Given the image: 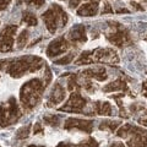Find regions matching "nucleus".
I'll use <instances>...</instances> for the list:
<instances>
[{
	"instance_id": "19",
	"label": "nucleus",
	"mask_w": 147,
	"mask_h": 147,
	"mask_svg": "<svg viewBox=\"0 0 147 147\" xmlns=\"http://www.w3.org/2000/svg\"><path fill=\"white\" fill-rule=\"evenodd\" d=\"M28 31L25 30V31H22L20 34H18L17 37V48L18 49H22L26 45L27 43V40H28Z\"/></svg>"
},
{
	"instance_id": "12",
	"label": "nucleus",
	"mask_w": 147,
	"mask_h": 147,
	"mask_svg": "<svg viewBox=\"0 0 147 147\" xmlns=\"http://www.w3.org/2000/svg\"><path fill=\"white\" fill-rule=\"evenodd\" d=\"M69 38L74 43H85L87 40L86 28L84 25H76L69 31Z\"/></svg>"
},
{
	"instance_id": "5",
	"label": "nucleus",
	"mask_w": 147,
	"mask_h": 147,
	"mask_svg": "<svg viewBox=\"0 0 147 147\" xmlns=\"http://www.w3.org/2000/svg\"><path fill=\"white\" fill-rule=\"evenodd\" d=\"M109 24H110L109 26L112 28V31L108 32L105 34V37H107V39L110 43L115 44L117 47L123 48L125 44L131 42L130 34H129V32L123 26H120L118 22H109Z\"/></svg>"
},
{
	"instance_id": "24",
	"label": "nucleus",
	"mask_w": 147,
	"mask_h": 147,
	"mask_svg": "<svg viewBox=\"0 0 147 147\" xmlns=\"http://www.w3.org/2000/svg\"><path fill=\"white\" fill-rule=\"evenodd\" d=\"M79 87H80V85H79V82H77V76L71 75L67 81V88L70 91H74L75 88H79Z\"/></svg>"
},
{
	"instance_id": "34",
	"label": "nucleus",
	"mask_w": 147,
	"mask_h": 147,
	"mask_svg": "<svg viewBox=\"0 0 147 147\" xmlns=\"http://www.w3.org/2000/svg\"><path fill=\"white\" fill-rule=\"evenodd\" d=\"M112 147H124V145L120 144V142H117V144H113Z\"/></svg>"
},
{
	"instance_id": "33",
	"label": "nucleus",
	"mask_w": 147,
	"mask_h": 147,
	"mask_svg": "<svg viewBox=\"0 0 147 147\" xmlns=\"http://www.w3.org/2000/svg\"><path fill=\"white\" fill-rule=\"evenodd\" d=\"M144 92H145V96H146V97H147V81L145 82V84H144Z\"/></svg>"
},
{
	"instance_id": "30",
	"label": "nucleus",
	"mask_w": 147,
	"mask_h": 147,
	"mask_svg": "<svg viewBox=\"0 0 147 147\" xmlns=\"http://www.w3.org/2000/svg\"><path fill=\"white\" fill-rule=\"evenodd\" d=\"M102 13H103V15H104V13H113V9L110 7V5H109L108 3H105V5H104V9H103Z\"/></svg>"
},
{
	"instance_id": "22",
	"label": "nucleus",
	"mask_w": 147,
	"mask_h": 147,
	"mask_svg": "<svg viewBox=\"0 0 147 147\" xmlns=\"http://www.w3.org/2000/svg\"><path fill=\"white\" fill-rule=\"evenodd\" d=\"M44 121L48 124V125L52 126H58L60 124V118L58 115H45L44 117Z\"/></svg>"
},
{
	"instance_id": "29",
	"label": "nucleus",
	"mask_w": 147,
	"mask_h": 147,
	"mask_svg": "<svg viewBox=\"0 0 147 147\" xmlns=\"http://www.w3.org/2000/svg\"><path fill=\"white\" fill-rule=\"evenodd\" d=\"M81 1L82 0H70V1H69V6H70L71 9H75V7L79 6V4Z\"/></svg>"
},
{
	"instance_id": "1",
	"label": "nucleus",
	"mask_w": 147,
	"mask_h": 147,
	"mask_svg": "<svg viewBox=\"0 0 147 147\" xmlns=\"http://www.w3.org/2000/svg\"><path fill=\"white\" fill-rule=\"evenodd\" d=\"M45 88V85L39 79H33L21 87L20 90V99L22 103V107L26 112H30L42 99L43 91Z\"/></svg>"
},
{
	"instance_id": "18",
	"label": "nucleus",
	"mask_w": 147,
	"mask_h": 147,
	"mask_svg": "<svg viewBox=\"0 0 147 147\" xmlns=\"http://www.w3.org/2000/svg\"><path fill=\"white\" fill-rule=\"evenodd\" d=\"M22 22H25L28 26H37V24H38L36 15L32 13L31 11H24V13H22Z\"/></svg>"
},
{
	"instance_id": "15",
	"label": "nucleus",
	"mask_w": 147,
	"mask_h": 147,
	"mask_svg": "<svg viewBox=\"0 0 147 147\" xmlns=\"http://www.w3.org/2000/svg\"><path fill=\"white\" fill-rule=\"evenodd\" d=\"M104 92H114V91H127V86L123 79H117L115 81L110 82L103 87Z\"/></svg>"
},
{
	"instance_id": "26",
	"label": "nucleus",
	"mask_w": 147,
	"mask_h": 147,
	"mask_svg": "<svg viewBox=\"0 0 147 147\" xmlns=\"http://www.w3.org/2000/svg\"><path fill=\"white\" fill-rule=\"evenodd\" d=\"M25 1L28 4V5H31V6H34V7H37V9H39L40 6H43L44 5V0H25Z\"/></svg>"
},
{
	"instance_id": "7",
	"label": "nucleus",
	"mask_w": 147,
	"mask_h": 147,
	"mask_svg": "<svg viewBox=\"0 0 147 147\" xmlns=\"http://www.w3.org/2000/svg\"><path fill=\"white\" fill-rule=\"evenodd\" d=\"M17 26L9 25L0 32V52L6 53L12 50L13 47V36L16 33Z\"/></svg>"
},
{
	"instance_id": "37",
	"label": "nucleus",
	"mask_w": 147,
	"mask_h": 147,
	"mask_svg": "<svg viewBox=\"0 0 147 147\" xmlns=\"http://www.w3.org/2000/svg\"><path fill=\"white\" fill-rule=\"evenodd\" d=\"M145 1H147V0H145Z\"/></svg>"
},
{
	"instance_id": "2",
	"label": "nucleus",
	"mask_w": 147,
	"mask_h": 147,
	"mask_svg": "<svg viewBox=\"0 0 147 147\" xmlns=\"http://www.w3.org/2000/svg\"><path fill=\"white\" fill-rule=\"evenodd\" d=\"M42 66L43 60L39 57H21L9 64L6 71L10 74V76L18 79L26 75L27 72H34L39 70Z\"/></svg>"
},
{
	"instance_id": "28",
	"label": "nucleus",
	"mask_w": 147,
	"mask_h": 147,
	"mask_svg": "<svg viewBox=\"0 0 147 147\" xmlns=\"http://www.w3.org/2000/svg\"><path fill=\"white\" fill-rule=\"evenodd\" d=\"M10 3H11V0H0V11L5 10Z\"/></svg>"
},
{
	"instance_id": "32",
	"label": "nucleus",
	"mask_w": 147,
	"mask_h": 147,
	"mask_svg": "<svg viewBox=\"0 0 147 147\" xmlns=\"http://www.w3.org/2000/svg\"><path fill=\"white\" fill-rule=\"evenodd\" d=\"M57 147H70V145H69V144H64V142H60V144H59Z\"/></svg>"
},
{
	"instance_id": "14",
	"label": "nucleus",
	"mask_w": 147,
	"mask_h": 147,
	"mask_svg": "<svg viewBox=\"0 0 147 147\" xmlns=\"http://www.w3.org/2000/svg\"><path fill=\"white\" fill-rule=\"evenodd\" d=\"M82 76L90 77V79H96L98 81H104L108 77L107 71H105V69L102 66H97L94 69H87V70L82 72Z\"/></svg>"
},
{
	"instance_id": "3",
	"label": "nucleus",
	"mask_w": 147,
	"mask_h": 147,
	"mask_svg": "<svg viewBox=\"0 0 147 147\" xmlns=\"http://www.w3.org/2000/svg\"><path fill=\"white\" fill-rule=\"evenodd\" d=\"M42 18L50 33H55L59 26H65L67 22L66 12L57 4H53L52 7L42 15Z\"/></svg>"
},
{
	"instance_id": "4",
	"label": "nucleus",
	"mask_w": 147,
	"mask_h": 147,
	"mask_svg": "<svg viewBox=\"0 0 147 147\" xmlns=\"http://www.w3.org/2000/svg\"><path fill=\"white\" fill-rule=\"evenodd\" d=\"M20 117V108H18L15 97H10L6 102L0 104V126H10L15 124Z\"/></svg>"
},
{
	"instance_id": "10",
	"label": "nucleus",
	"mask_w": 147,
	"mask_h": 147,
	"mask_svg": "<svg viewBox=\"0 0 147 147\" xmlns=\"http://www.w3.org/2000/svg\"><path fill=\"white\" fill-rule=\"evenodd\" d=\"M64 127H65L66 130H70V129H80L82 131L91 132L92 129H93V121L82 120V119H77V118H69L65 121V124H64Z\"/></svg>"
},
{
	"instance_id": "11",
	"label": "nucleus",
	"mask_w": 147,
	"mask_h": 147,
	"mask_svg": "<svg viewBox=\"0 0 147 147\" xmlns=\"http://www.w3.org/2000/svg\"><path fill=\"white\" fill-rule=\"evenodd\" d=\"M65 88L60 85V84H55L52 92H50L49 97H48V107H55L57 104H59L60 102H63L64 98H65Z\"/></svg>"
},
{
	"instance_id": "9",
	"label": "nucleus",
	"mask_w": 147,
	"mask_h": 147,
	"mask_svg": "<svg viewBox=\"0 0 147 147\" xmlns=\"http://www.w3.org/2000/svg\"><path fill=\"white\" fill-rule=\"evenodd\" d=\"M70 47L67 40L64 38V37H59V38L54 39L53 42H50V44L47 48V55L49 58H54L57 55H60L64 52H66Z\"/></svg>"
},
{
	"instance_id": "6",
	"label": "nucleus",
	"mask_w": 147,
	"mask_h": 147,
	"mask_svg": "<svg viewBox=\"0 0 147 147\" xmlns=\"http://www.w3.org/2000/svg\"><path fill=\"white\" fill-rule=\"evenodd\" d=\"M85 107H86V99L82 97L79 91H72L69 100L65 103V105L59 108V110L60 112H70V113H81Z\"/></svg>"
},
{
	"instance_id": "25",
	"label": "nucleus",
	"mask_w": 147,
	"mask_h": 147,
	"mask_svg": "<svg viewBox=\"0 0 147 147\" xmlns=\"http://www.w3.org/2000/svg\"><path fill=\"white\" fill-rule=\"evenodd\" d=\"M74 147H98V144H97V142H96L93 139H90L88 141L82 142V144L76 145V146H74Z\"/></svg>"
},
{
	"instance_id": "27",
	"label": "nucleus",
	"mask_w": 147,
	"mask_h": 147,
	"mask_svg": "<svg viewBox=\"0 0 147 147\" xmlns=\"http://www.w3.org/2000/svg\"><path fill=\"white\" fill-rule=\"evenodd\" d=\"M40 132H43V126L40 123H36L34 124V127H33V134L37 135V134H40Z\"/></svg>"
},
{
	"instance_id": "21",
	"label": "nucleus",
	"mask_w": 147,
	"mask_h": 147,
	"mask_svg": "<svg viewBox=\"0 0 147 147\" xmlns=\"http://www.w3.org/2000/svg\"><path fill=\"white\" fill-rule=\"evenodd\" d=\"M74 57H75V54H74V53H69L67 55H65V57H63L60 59H58V60H55L54 63L58 64V65H67V64L71 63Z\"/></svg>"
},
{
	"instance_id": "31",
	"label": "nucleus",
	"mask_w": 147,
	"mask_h": 147,
	"mask_svg": "<svg viewBox=\"0 0 147 147\" xmlns=\"http://www.w3.org/2000/svg\"><path fill=\"white\" fill-rule=\"evenodd\" d=\"M140 123H141V124H145V125H147V113L140 119Z\"/></svg>"
},
{
	"instance_id": "13",
	"label": "nucleus",
	"mask_w": 147,
	"mask_h": 147,
	"mask_svg": "<svg viewBox=\"0 0 147 147\" xmlns=\"http://www.w3.org/2000/svg\"><path fill=\"white\" fill-rule=\"evenodd\" d=\"M97 13H98V1L86 3L77 9V15L79 16L90 17V16H96Z\"/></svg>"
},
{
	"instance_id": "20",
	"label": "nucleus",
	"mask_w": 147,
	"mask_h": 147,
	"mask_svg": "<svg viewBox=\"0 0 147 147\" xmlns=\"http://www.w3.org/2000/svg\"><path fill=\"white\" fill-rule=\"evenodd\" d=\"M30 131H31V124H28V125H26V126H22L20 130L17 131L16 137L18 140H25L30 136Z\"/></svg>"
},
{
	"instance_id": "23",
	"label": "nucleus",
	"mask_w": 147,
	"mask_h": 147,
	"mask_svg": "<svg viewBox=\"0 0 147 147\" xmlns=\"http://www.w3.org/2000/svg\"><path fill=\"white\" fill-rule=\"evenodd\" d=\"M119 125L118 121H102V124L99 125L100 130H105V129H109L110 131H114L117 129V126Z\"/></svg>"
},
{
	"instance_id": "35",
	"label": "nucleus",
	"mask_w": 147,
	"mask_h": 147,
	"mask_svg": "<svg viewBox=\"0 0 147 147\" xmlns=\"http://www.w3.org/2000/svg\"><path fill=\"white\" fill-rule=\"evenodd\" d=\"M117 12H129V10H126V9H119V10H117Z\"/></svg>"
},
{
	"instance_id": "17",
	"label": "nucleus",
	"mask_w": 147,
	"mask_h": 147,
	"mask_svg": "<svg viewBox=\"0 0 147 147\" xmlns=\"http://www.w3.org/2000/svg\"><path fill=\"white\" fill-rule=\"evenodd\" d=\"M93 54H94V50H91V52H84L80 58L76 60V65H84V64H92L93 60Z\"/></svg>"
},
{
	"instance_id": "8",
	"label": "nucleus",
	"mask_w": 147,
	"mask_h": 147,
	"mask_svg": "<svg viewBox=\"0 0 147 147\" xmlns=\"http://www.w3.org/2000/svg\"><path fill=\"white\" fill-rule=\"evenodd\" d=\"M93 60L98 63H105V64H118L119 57L115 50L110 48H98V49H94Z\"/></svg>"
},
{
	"instance_id": "16",
	"label": "nucleus",
	"mask_w": 147,
	"mask_h": 147,
	"mask_svg": "<svg viewBox=\"0 0 147 147\" xmlns=\"http://www.w3.org/2000/svg\"><path fill=\"white\" fill-rule=\"evenodd\" d=\"M94 112L97 114H102V115H112L113 110L110 107V103L108 102H96L94 103Z\"/></svg>"
},
{
	"instance_id": "36",
	"label": "nucleus",
	"mask_w": 147,
	"mask_h": 147,
	"mask_svg": "<svg viewBox=\"0 0 147 147\" xmlns=\"http://www.w3.org/2000/svg\"><path fill=\"white\" fill-rule=\"evenodd\" d=\"M28 147H43V146H36V145H31V146H28Z\"/></svg>"
}]
</instances>
